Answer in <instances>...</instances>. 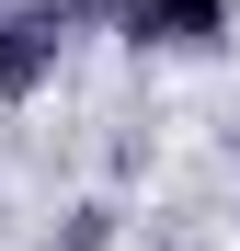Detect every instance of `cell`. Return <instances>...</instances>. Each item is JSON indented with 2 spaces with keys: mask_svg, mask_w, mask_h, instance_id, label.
Masks as SVG:
<instances>
[{
  "mask_svg": "<svg viewBox=\"0 0 240 251\" xmlns=\"http://www.w3.org/2000/svg\"><path fill=\"white\" fill-rule=\"evenodd\" d=\"M126 46H217L229 34V0H126Z\"/></svg>",
  "mask_w": 240,
  "mask_h": 251,
  "instance_id": "1",
  "label": "cell"
}]
</instances>
